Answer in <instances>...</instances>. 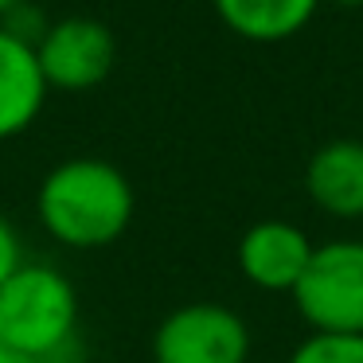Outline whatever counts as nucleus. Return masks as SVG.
Here are the masks:
<instances>
[{
  "label": "nucleus",
  "instance_id": "f03ea898",
  "mask_svg": "<svg viewBox=\"0 0 363 363\" xmlns=\"http://www.w3.org/2000/svg\"><path fill=\"white\" fill-rule=\"evenodd\" d=\"M79 340V293L51 262H24L0 285V347L51 363Z\"/></svg>",
  "mask_w": 363,
  "mask_h": 363
},
{
  "label": "nucleus",
  "instance_id": "20e7f679",
  "mask_svg": "<svg viewBox=\"0 0 363 363\" xmlns=\"http://www.w3.org/2000/svg\"><path fill=\"white\" fill-rule=\"evenodd\" d=\"M250 328L227 305H180L152 332V363H246Z\"/></svg>",
  "mask_w": 363,
  "mask_h": 363
},
{
  "label": "nucleus",
  "instance_id": "423d86ee",
  "mask_svg": "<svg viewBox=\"0 0 363 363\" xmlns=\"http://www.w3.org/2000/svg\"><path fill=\"white\" fill-rule=\"evenodd\" d=\"M316 246L301 227L285 219H262L238 238V269L266 293H293Z\"/></svg>",
  "mask_w": 363,
  "mask_h": 363
},
{
  "label": "nucleus",
  "instance_id": "6e6552de",
  "mask_svg": "<svg viewBox=\"0 0 363 363\" xmlns=\"http://www.w3.org/2000/svg\"><path fill=\"white\" fill-rule=\"evenodd\" d=\"M305 188L320 211L336 219L363 215V141H328L313 152L305 168Z\"/></svg>",
  "mask_w": 363,
  "mask_h": 363
},
{
  "label": "nucleus",
  "instance_id": "0eeeda50",
  "mask_svg": "<svg viewBox=\"0 0 363 363\" xmlns=\"http://www.w3.org/2000/svg\"><path fill=\"white\" fill-rule=\"evenodd\" d=\"M48 94L51 90L43 82L35 48L0 28V141H12L32 129Z\"/></svg>",
  "mask_w": 363,
  "mask_h": 363
},
{
  "label": "nucleus",
  "instance_id": "39448f33",
  "mask_svg": "<svg viewBox=\"0 0 363 363\" xmlns=\"http://www.w3.org/2000/svg\"><path fill=\"white\" fill-rule=\"evenodd\" d=\"M35 59H40L48 90L82 94V90H94L110 79L118 43H113V32L102 20L63 16V20H51L48 32L40 35Z\"/></svg>",
  "mask_w": 363,
  "mask_h": 363
},
{
  "label": "nucleus",
  "instance_id": "1a4fd4ad",
  "mask_svg": "<svg viewBox=\"0 0 363 363\" xmlns=\"http://www.w3.org/2000/svg\"><path fill=\"white\" fill-rule=\"evenodd\" d=\"M219 20L250 43H281L305 32L320 0H211Z\"/></svg>",
  "mask_w": 363,
  "mask_h": 363
},
{
  "label": "nucleus",
  "instance_id": "ddd939ff",
  "mask_svg": "<svg viewBox=\"0 0 363 363\" xmlns=\"http://www.w3.org/2000/svg\"><path fill=\"white\" fill-rule=\"evenodd\" d=\"M16 4H24V0H0V16H4V12H12Z\"/></svg>",
  "mask_w": 363,
  "mask_h": 363
},
{
  "label": "nucleus",
  "instance_id": "f8f14e48",
  "mask_svg": "<svg viewBox=\"0 0 363 363\" xmlns=\"http://www.w3.org/2000/svg\"><path fill=\"white\" fill-rule=\"evenodd\" d=\"M0 363H40V359H32L24 352H12V347H0Z\"/></svg>",
  "mask_w": 363,
  "mask_h": 363
},
{
  "label": "nucleus",
  "instance_id": "7ed1b4c3",
  "mask_svg": "<svg viewBox=\"0 0 363 363\" xmlns=\"http://www.w3.org/2000/svg\"><path fill=\"white\" fill-rule=\"evenodd\" d=\"M297 313L313 332L363 336V242L336 238L313 250L301 281L293 285Z\"/></svg>",
  "mask_w": 363,
  "mask_h": 363
},
{
  "label": "nucleus",
  "instance_id": "4468645a",
  "mask_svg": "<svg viewBox=\"0 0 363 363\" xmlns=\"http://www.w3.org/2000/svg\"><path fill=\"white\" fill-rule=\"evenodd\" d=\"M332 4H340V9H363V0H332Z\"/></svg>",
  "mask_w": 363,
  "mask_h": 363
},
{
  "label": "nucleus",
  "instance_id": "9d476101",
  "mask_svg": "<svg viewBox=\"0 0 363 363\" xmlns=\"http://www.w3.org/2000/svg\"><path fill=\"white\" fill-rule=\"evenodd\" d=\"M289 363H363V336H328V332H313L305 344L293 347Z\"/></svg>",
  "mask_w": 363,
  "mask_h": 363
},
{
  "label": "nucleus",
  "instance_id": "9b49d317",
  "mask_svg": "<svg viewBox=\"0 0 363 363\" xmlns=\"http://www.w3.org/2000/svg\"><path fill=\"white\" fill-rule=\"evenodd\" d=\"M24 262H28L24 258V238H20V230L12 227V219L0 215V285L9 281Z\"/></svg>",
  "mask_w": 363,
  "mask_h": 363
},
{
  "label": "nucleus",
  "instance_id": "f257e3e1",
  "mask_svg": "<svg viewBox=\"0 0 363 363\" xmlns=\"http://www.w3.org/2000/svg\"><path fill=\"white\" fill-rule=\"evenodd\" d=\"M137 196L129 176L102 157L59 160L35 191V215L51 242L67 250H102L129 230Z\"/></svg>",
  "mask_w": 363,
  "mask_h": 363
}]
</instances>
